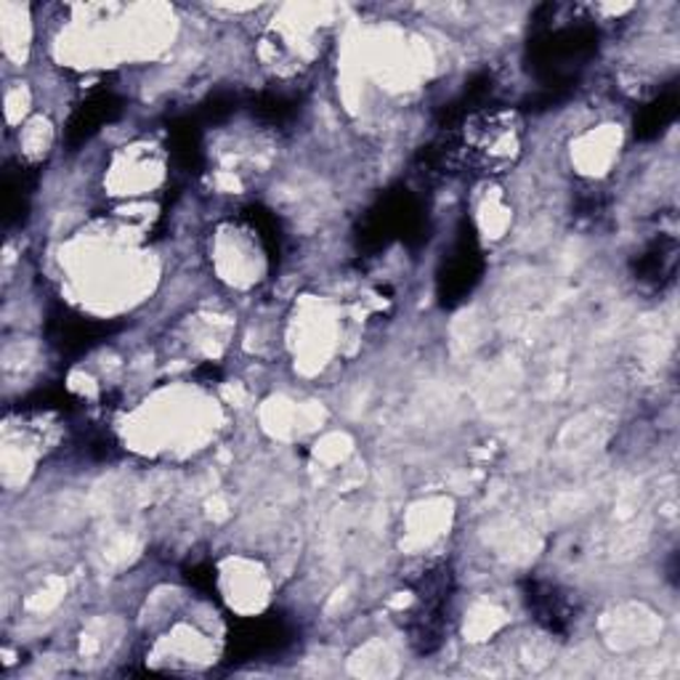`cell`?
Masks as SVG:
<instances>
[{
  "mask_svg": "<svg viewBox=\"0 0 680 680\" xmlns=\"http://www.w3.org/2000/svg\"><path fill=\"white\" fill-rule=\"evenodd\" d=\"M478 274H482V252L476 248V239L463 235L455 242V250L452 256L446 258L442 277V301L444 303H455L460 298H465L474 290V284L478 282Z\"/></svg>",
  "mask_w": 680,
  "mask_h": 680,
  "instance_id": "6da1fadb",
  "label": "cell"
},
{
  "mask_svg": "<svg viewBox=\"0 0 680 680\" xmlns=\"http://www.w3.org/2000/svg\"><path fill=\"white\" fill-rule=\"evenodd\" d=\"M120 112V99L112 94V90H96V94H90L86 104H80L77 107V112L73 115V120H69L67 136L73 144H83V141H88L90 136H94L104 122L115 120Z\"/></svg>",
  "mask_w": 680,
  "mask_h": 680,
  "instance_id": "7a4b0ae2",
  "label": "cell"
},
{
  "mask_svg": "<svg viewBox=\"0 0 680 680\" xmlns=\"http://www.w3.org/2000/svg\"><path fill=\"white\" fill-rule=\"evenodd\" d=\"M672 271H676V239L659 235L657 242L638 261V277L662 288L672 277Z\"/></svg>",
  "mask_w": 680,
  "mask_h": 680,
  "instance_id": "3957f363",
  "label": "cell"
},
{
  "mask_svg": "<svg viewBox=\"0 0 680 680\" xmlns=\"http://www.w3.org/2000/svg\"><path fill=\"white\" fill-rule=\"evenodd\" d=\"M676 112H678V96H676V90H670V94L659 96L657 101L649 104V107L640 112L636 133L640 136V139H649V136L662 133L665 128L676 120Z\"/></svg>",
  "mask_w": 680,
  "mask_h": 680,
  "instance_id": "277c9868",
  "label": "cell"
}]
</instances>
